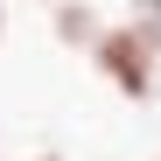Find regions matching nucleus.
Here are the masks:
<instances>
[{
  "label": "nucleus",
  "mask_w": 161,
  "mask_h": 161,
  "mask_svg": "<svg viewBox=\"0 0 161 161\" xmlns=\"http://www.w3.org/2000/svg\"><path fill=\"white\" fill-rule=\"evenodd\" d=\"M91 63H98L105 84H119V98H154V84H161V56L147 49V35L133 28V21L126 28H98Z\"/></svg>",
  "instance_id": "f257e3e1"
},
{
  "label": "nucleus",
  "mask_w": 161,
  "mask_h": 161,
  "mask_svg": "<svg viewBox=\"0 0 161 161\" xmlns=\"http://www.w3.org/2000/svg\"><path fill=\"white\" fill-rule=\"evenodd\" d=\"M56 35H63V42H98V28H91V14L77 7V0H70V7H56Z\"/></svg>",
  "instance_id": "f03ea898"
},
{
  "label": "nucleus",
  "mask_w": 161,
  "mask_h": 161,
  "mask_svg": "<svg viewBox=\"0 0 161 161\" xmlns=\"http://www.w3.org/2000/svg\"><path fill=\"white\" fill-rule=\"evenodd\" d=\"M133 28L147 35V49L161 56V0H133Z\"/></svg>",
  "instance_id": "7ed1b4c3"
},
{
  "label": "nucleus",
  "mask_w": 161,
  "mask_h": 161,
  "mask_svg": "<svg viewBox=\"0 0 161 161\" xmlns=\"http://www.w3.org/2000/svg\"><path fill=\"white\" fill-rule=\"evenodd\" d=\"M28 161H63V154H28Z\"/></svg>",
  "instance_id": "20e7f679"
},
{
  "label": "nucleus",
  "mask_w": 161,
  "mask_h": 161,
  "mask_svg": "<svg viewBox=\"0 0 161 161\" xmlns=\"http://www.w3.org/2000/svg\"><path fill=\"white\" fill-rule=\"evenodd\" d=\"M154 161H161V154H154Z\"/></svg>",
  "instance_id": "39448f33"
}]
</instances>
